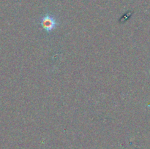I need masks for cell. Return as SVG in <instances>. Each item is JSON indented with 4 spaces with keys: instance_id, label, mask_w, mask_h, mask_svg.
I'll return each mask as SVG.
<instances>
[{
    "instance_id": "cell-1",
    "label": "cell",
    "mask_w": 150,
    "mask_h": 149,
    "mask_svg": "<svg viewBox=\"0 0 150 149\" xmlns=\"http://www.w3.org/2000/svg\"><path fill=\"white\" fill-rule=\"evenodd\" d=\"M41 26L46 32H49L57 27V22L53 17L46 15L42 18L41 20Z\"/></svg>"
}]
</instances>
